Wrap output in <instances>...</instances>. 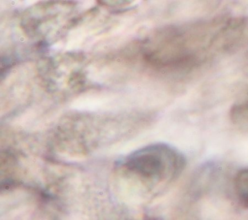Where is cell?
Segmentation results:
<instances>
[{"label":"cell","instance_id":"5b68a950","mask_svg":"<svg viewBox=\"0 0 248 220\" xmlns=\"http://www.w3.org/2000/svg\"><path fill=\"white\" fill-rule=\"evenodd\" d=\"M78 54L46 58L39 67V75L48 92L66 96L77 93L86 85V76Z\"/></svg>","mask_w":248,"mask_h":220},{"label":"cell","instance_id":"277c9868","mask_svg":"<svg viewBox=\"0 0 248 220\" xmlns=\"http://www.w3.org/2000/svg\"><path fill=\"white\" fill-rule=\"evenodd\" d=\"M77 14L74 0H42L22 12L19 26L28 39L46 44L68 30Z\"/></svg>","mask_w":248,"mask_h":220},{"label":"cell","instance_id":"7a4b0ae2","mask_svg":"<svg viewBox=\"0 0 248 220\" xmlns=\"http://www.w3.org/2000/svg\"><path fill=\"white\" fill-rule=\"evenodd\" d=\"M201 30L194 26L177 25L162 28L146 37L140 46L142 61L150 68L183 71L201 60Z\"/></svg>","mask_w":248,"mask_h":220},{"label":"cell","instance_id":"6da1fadb","mask_svg":"<svg viewBox=\"0 0 248 220\" xmlns=\"http://www.w3.org/2000/svg\"><path fill=\"white\" fill-rule=\"evenodd\" d=\"M140 123L135 114L77 112L61 119L54 130L53 141L64 153L85 155L131 135Z\"/></svg>","mask_w":248,"mask_h":220},{"label":"cell","instance_id":"52a82bcc","mask_svg":"<svg viewBox=\"0 0 248 220\" xmlns=\"http://www.w3.org/2000/svg\"><path fill=\"white\" fill-rule=\"evenodd\" d=\"M231 118L233 122L248 121V102L235 105L231 110Z\"/></svg>","mask_w":248,"mask_h":220},{"label":"cell","instance_id":"8992f818","mask_svg":"<svg viewBox=\"0 0 248 220\" xmlns=\"http://www.w3.org/2000/svg\"><path fill=\"white\" fill-rule=\"evenodd\" d=\"M234 192L239 204L248 208V168L241 169L234 177Z\"/></svg>","mask_w":248,"mask_h":220},{"label":"cell","instance_id":"3957f363","mask_svg":"<svg viewBox=\"0 0 248 220\" xmlns=\"http://www.w3.org/2000/svg\"><path fill=\"white\" fill-rule=\"evenodd\" d=\"M185 157L167 143H152L134 150L117 165L123 176L147 191L174 181L184 170Z\"/></svg>","mask_w":248,"mask_h":220},{"label":"cell","instance_id":"ba28073f","mask_svg":"<svg viewBox=\"0 0 248 220\" xmlns=\"http://www.w3.org/2000/svg\"><path fill=\"white\" fill-rule=\"evenodd\" d=\"M100 5L109 9H122L132 5L136 0H96Z\"/></svg>","mask_w":248,"mask_h":220}]
</instances>
